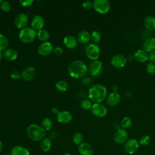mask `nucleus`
Wrapping results in <instances>:
<instances>
[{"label":"nucleus","instance_id":"nucleus-10","mask_svg":"<svg viewBox=\"0 0 155 155\" xmlns=\"http://www.w3.org/2000/svg\"><path fill=\"white\" fill-rule=\"evenodd\" d=\"M53 45L50 42H44L40 44L38 47V53L39 54L46 56L50 55L53 51Z\"/></svg>","mask_w":155,"mask_h":155},{"label":"nucleus","instance_id":"nucleus-40","mask_svg":"<svg viewBox=\"0 0 155 155\" xmlns=\"http://www.w3.org/2000/svg\"><path fill=\"white\" fill-rule=\"evenodd\" d=\"M21 5L24 7H28L31 6L33 3V0H21L19 1Z\"/></svg>","mask_w":155,"mask_h":155},{"label":"nucleus","instance_id":"nucleus-32","mask_svg":"<svg viewBox=\"0 0 155 155\" xmlns=\"http://www.w3.org/2000/svg\"><path fill=\"white\" fill-rule=\"evenodd\" d=\"M132 119L128 116H125L122 118L120 122V125L124 128H128L132 125Z\"/></svg>","mask_w":155,"mask_h":155},{"label":"nucleus","instance_id":"nucleus-36","mask_svg":"<svg viewBox=\"0 0 155 155\" xmlns=\"http://www.w3.org/2000/svg\"><path fill=\"white\" fill-rule=\"evenodd\" d=\"M81 107L85 110H88L90 109H91V107H92V104H91V102L90 100L87 99H85L84 100H82L81 101Z\"/></svg>","mask_w":155,"mask_h":155},{"label":"nucleus","instance_id":"nucleus-49","mask_svg":"<svg viewBox=\"0 0 155 155\" xmlns=\"http://www.w3.org/2000/svg\"><path fill=\"white\" fill-rule=\"evenodd\" d=\"M5 155H11V154L10 153V154H5Z\"/></svg>","mask_w":155,"mask_h":155},{"label":"nucleus","instance_id":"nucleus-31","mask_svg":"<svg viewBox=\"0 0 155 155\" xmlns=\"http://www.w3.org/2000/svg\"><path fill=\"white\" fill-rule=\"evenodd\" d=\"M72 140L74 144L79 145L82 143L83 135L80 132H76L73 135Z\"/></svg>","mask_w":155,"mask_h":155},{"label":"nucleus","instance_id":"nucleus-22","mask_svg":"<svg viewBox=\"0 0 155 155\" xmlns=\"http://www.w3.org/2000/svg\"><path fill=\"white\" fill-rule=\"evenodd\" d=\"M120 100V95L117 92L114 91L109 94L107 98V104L110 106L116 105Z\"/></svg>","mask_w":155,"mask_h":155},{"label":"nucleus","instance_id":"nucleus-15","mask_svg":"<svg viewBox=\"0 0 155 155\" xmlns=\"http://www.w3.org/2000/svg\"><path fill=\"white\" fill-rule=\"evenodd\" d=\"M36 74V71L34 67H27L22 70L21 73V76L24 80L26 81H30L35 77Z\"/></svg>","mask_w":155,"mask_h":155},{"label":"nucleus","instance_id":"nucleus-27","mask_svg":"<svg viewBox=\"0 0 155 155\" xmlns=\"http://www.w3.org/2000/svg\"><path fill=\"white\" fill-rule=\"evenodd\" d=\"M37 38L39 41H41L43 42H47V40L50 38V34H49L48 31L47 30H46L45 29H41V30L38 31Z\"/></svg>","mask_w":155,"mask_h":155},{"label":"nucleus","instance_id":"nucleus-42","mask_svg":"<svg viewBox=\"0 0 155 155\" xmlns=\"http://www.w3.org/2000/svg\"><path fill=\"white\" fill-rule=\"evenodd\" d=\"M148 59L150 62L155 64V50L148 53Z\"/></svg>","mask_w":155,"mask_h":155},{"label":"nucleus","instance_id":"nucleus-17","mask_svg":"<svg viewBox=\"0 0 155 155\" xmlns=\"http://www.w3.org/2000/svg\"><path fill=\"white\" fill-rule=\"evenodd\" d=\"M78 151L81 155H93V148L92 146L87 142H82L78 145Z\"/></svg>","mask_w":155,"mask_h":155},{"label":"nucleus","instance_id":"nucleus-8","mask_svg":"<svg viewBox=\"0 0 155 155\" xmlns=\"http://www.w3.org/2000/svg\"><path fill=\"white\" fill-rule=\"evenodd\" d=\"M103 68V64L101 61L96 60L90 63L88 67V71L93 76H97L99 75Z\"/></svg>","mask_w":155,"mask_h":155},{"label":"nucleus","instance_id":"nucleus-9","mask_svg":"<svg viewBox=\"0 0 155 155\" xmlns=\"http://www.w3.org/2000/svg\"><path fill=\"white\" fill-rule=\"evenodd\" d=\"M139 147V142L134 139H130L127 140L124 144V151L127 154H133L138 150Z\"/></svg>","mask_w":155,"mask_h":155},{"label":"nucleus","instance_id":"nucleus-39","mask_svg":"<svg viewBox=\"0 0 155 155\" xmlns=\"http://www.w3.org/2000/svg\"><path fill=\"white\" fill-rule=\"evenodd\" d=\"M10 77L13 79L17 80V79H20L22 76H21V73L20 72H19L18 71H16V70H13L10 73Z\"/></svg>","mask_w":155,"mask_h":155},{"label":"nucleus","instance_id":"nucleus-18","mask_svg":"<svg viewBox=\"0 0 155 155\" xmlns=\"http://www.w3.org/2000/svg\"><path fill=\"white\" fill-rule=\"evenodd\" d=\"M134 58L137 62L143 63L148 59V53L143 49H138L134 52Z\"/></svg>","mask_w":155,"mask_h":155},{"label":"nucleus","instance_id":"nucleus-35","mask_svg":"<svg viewBox=\"0 0 155 155\" xmlns=\"http://www.w3.org/2000/svg\"><path fill=\"white\" fill-rule=\"evenodd\" d=\"M151 142V138L148 135H144L140 137L139 143L142 146H147Z\"/></svg>","mask_w":155,"mask_h":155},{"label":"nucleus","instance_id":"nucleus-46","mask_svg":"<svg viewBox=\"0 0 155 155\" xmlns=\"http://www.w3.org/2000/svg\"><path fill=\"white\" fill-rule=\"evenodd\" d=\"M2 149H3V144L2 142L0 140V152L2 150Z\"/></svg>","mask_w":155,"mask_h":155},{"label":"nucleus","instance_id":"nucleus-34","mask_svg":"<svg viewBox=\"0 0 155 155\" xmlns=\"http://www.w3.org/2000/svg\"><path fill=\"white\" fill-rule=\"evenodd\" d=\"M0 8L4 12H8L11 9V4L7 1H2L0 3Z\"/></svg>","mask_w":155,"mask_h":155},{"label":"nucleus","instance_id":"nucleus-44","mask_svg":"<svg viewBox=\"0 0 155 155\" xmlns=\"http://www.w3.org/2000/svg\"><path fill=\"white\" fill-rule=\"evenodd\" d=\"M57 136H58L57 133H56V132H52L50 134V137H49V138H50V139H56V138L57 137Z\"/></svg>","mask_w":155,"mask_h":155},{"label":"nucleus","instance_id":"nucleus-45","mask_svg":"<svg viewBox=\"0 0 155 155\" xmlns=\"http://www.w3.org/2000/svg\"><path fill=\"white\" fill-rule=\"evenodd\" d=\"M51 112H52L53 114H58L59 113V110H58L57 108H56V107H53V108H51Z\"/></svg>","mask_w":155,"mask_h":155},{"label":"nucleus","instance_id":"nucleus-25","mask_svg":"<svg viewBox=\"0 0 155 155\" xmlns=\"http://www.w3.org/2000/svg\"><path fill=\"white\" fill-rule=\"evenodd\" d=\"M143 24L145 27L148 30H155V16L150 15L147 16L143 21Z\"/></svg>","mask_w":155,"mask_h":155},{"label":"nucleus","instance_id":"nucleus-38","mask_svg":"<svg viewBox=\"0 0 155 155\" xmlns=\"http://www.w3.org/2000/svg\"><path fill=\"white\" fill-rule=\"evenodd\" d=\"M82 6L85 10H88L93 7V2H92L91 1H90V0L85 1L82 2Z\"/></svg>","mask_w":155,"mask_h":155},{"label":"nucleus","instance_id":"nucleus-23","mask_svg":"<svg viewBox=\"0 0 155 155\" xmlns=\"http://www.w3.org/2000/svg\"><path fill=\"white\" fill-rule=\"evenodd\" d=\"M18 54L17 51L14 48H7L3 53L4 58L8 61H13L18 58Z\"/></svg>","mask_w":155,"mask_h":155},{"label":"nucleus","instance_id":"nucleus-21","mask_svg":"<svg viewBox=\"0 0 155 155\" xmlns=\"http://www.w3.org/2000/svg\"><path fill=\"white\" fill-rule=\"evenodd\" d=\"M64 44L68 48L73 49L78 45V40L73 35H67L64 38Z\"/></svg>","mask_w":155,"mask_h":155},{"label":"nucleus","instance_id":"nucleus-13","mask_svg":"<svg viewBox=\"0 0 155 155\" xmlns=\"http://www.w3.org/2000/svg\"><path fill=\"white\" fill-rule=\"evenodd\" d=\"M126 63V58L121 54H116L111 59V65L116 68H122L125 65Z\"/></svg>","mask_w":155,"mask_h":155},{"label":"nucleus","instance_id":"nucleus-26","mask_svg":"<svg viewBox=\"0 0 155 155\" xmlns=\"http://www.w3.org/2000/svg\"><path fill=\"white\" fill-rule=\"evenodd\" d=\"M41 149L44 151V152H47L48 151L51 147V139L49 137H45L43 138L39 144Z\"/></svg>","mask_w":155,"mask_h":155},{"label":"nucleus","instance_id":"nucleus-43","mask_svg":"<svg viewBox=\"0 0 155 155\" xmlns=\"http://www.w3.org/2000/svg\"><path fill=\"white\" fill-rule=\"evenodd\" d=\"M81 82L83 85H88L89 84H91V79L88 78V77H86V78H82V81H81Z\"/></svg>","mask_w":155,"mask_h":155},{"label":"nucleus","instance_id":"nucleus-1","mask_svg":"<svg viewBox=\"0 0 155 155\" xmlns=\"http://www.w3.org/2000/svg\"><path fill=\"white\" fill-rule=\"evenodd\" d=\"M107 96V88L102 84H96L88 90V98L94 103H101L106 99Z\"/></svg>","mask_w":155,"mask_h":155},{"label":"nucleus","instance_id":"nucleus-12","mask_svg":"<svg viewBox=\"0 0 155 155\" xmlns=\"http://www.w3.org/2000/svg\"><path fill=\"white\" fill-rule=\"evenodd\" d=\"M28 22V17L27 14L21 13L17 15L15 18L14 22L15 26L20 29H22L26 27Z\"/></svg>","mask_w":155,"mask_h":155},{"label":"nucleus","instance_id":"nucleus-28","mask_svg":"<svg viewBox=\"0 0 155 155\" xmlns=\"http://www.w3.org/2000/svg\"><path fill=\"white\" fill-rule=\"evenodd\" d=\"M55 87L58 91L60 92H64L68 90L69 85L66 81L60 80L56 82Z\"/></svg>","mask_w":155,"mask_h":155},{"label":"nucleus","instance_id":"nucleus-29","mask_svg":"<svg viewBox=\"0 0 155 155\" xmlns=\"http://www.w3.org/2000/svg\"><path fill=\"white\" fill-rule=\"evenodd\" d=\"M9 41L8 38L4 35L0 33V51H5L8 48Z\"/></svg>","mask_w":155,"mask_h":155},{"label":"nucleus","instance_id":"nucleus-7","mask_svg":"<svg viewBox=\"0 0 155 155\" xmlns=\"http://www.w3.org/2000/svg\"><path fill=\"white\" fill-rule=\"evenodd\" d=\"M90 110L94 116L99 117H104L107 113V107L102 103H94Z\"/></svg>","mask_w":155,"mask_h":155},{"label":"nucleus","instance_id":"nucleus-20","mask_svg":"<svg viewBox=\"0 0 155 155\" xmlns=\"http://www.w3.org/2000/svg\"><path fill=\"white\" fill-rule=\"evenodd\" d=\"M76 39L81 44H87L91 39V33L87 30H82L77 34Z\"/></svg>","mask_w":155,"mask_h":155},{"label":"nucleus","instance_id":"nucleus-14","mask_svg":"<svg viewBox=\"0 0 155 155\" xmlns=\"http://www.w3.org/2000/svg\"><path fill=\"white\" fill-rule=\"evenodd\" d=\"M45 24V19L41 15H35L33 17L31 21V27L36 31L43 29Z\"/></svg>","mask_w":155,"mask_h":155},{"label":"nucleus","instance_id":"nucleus-3","mask_svg":"<svg viewBox=\"0 0 155 155\" xmlns=\"http://www.w3.org/2000/svg\"><path fill=\"white\" fill-rule=\"evenodd\" d=\"M27 134L28 137L33 141H41L45 137V131L41 126L33 124L27 127Z\"/></svg>","mask_w":155,"mask_h":155},{"label":"nucleus","instance_id":"nucleus-41","mask_svg":"<svg viewBox=\"0 0 155 155\" xmlns=\"http://www.w3.org/2000/svg\"><path fill=\"white\" fill-rule=\"evenodd\" d=\"M53 52H54V53L56 55H57V56H60V55H61V54L63 53L64 51H63V49H62L61 47L57 46V47H56L54 48V49H53Z\"/></svg>","mask_w":155,"mask_h":155},{"label":"nucleus","instance_id":"nucleus-24","mask_svg":"<svg viewBox=\"0 0 155 155\" xmlns=\"http://www.w3.org/2000/svg\"><path fill=\"white\" fill-rule=\"evenodd\" d=\"M11 155H30L29 151L24 147L16 145L13 147L10 151Z\"/></svg>","mask_w":155,"mask_h":155},{"label":"nucleus","instance_id":"nucleus-11","mask_svg":"<svg viewBox=\"0 0 155 155\" xmlns=\"http://www.w3.org/2000/svg\"><path fill=\"white\" fill-rule=\"evenodd\" d=\"M128 133L125 129L119 128L114 134V140L116 143L122 144L125 143L128 140Z\"/></svg>","mask_w":155,"mask_h":155},{"label":"nucleus","instance_id":"nucleus-2","mask_svg":"<svg viewBox=\"0 0 155 155\" xmlns=\"http://www.w3.org/2000/svg\"><path fill=\"white\" fill-rule=\"evenodd\" d=\"M88 71L87 65L81 60H75L71 62L68 67V72L69 75L76 79L83 78Z\"/></svg>","mask_w":155,"mask_h":155},{"label":"nucleus","instance_id":"nucleus-37","mask_svg":"<svg viewBox=\"0 0 155 155\" xmlns=\"http://www.w3.org/2000/svg\"><path fill=\"white\" fill-rule=\"evenodd\" d=\"M147 71L151 75L155 74V64L150 62L147 64L146 67Z\"/></svg>","mask_w":155,"mask_h":155},{"label":"nucleus","instance_id":"nucleus-16","mask_svg":"<svg viewBox=\"0 0 155 155\" xmlns=\"http://www.w3.org/2000/svg\"><path fill=\"white\" fill-rule=\"evenodd\" d=\"M56 119L61 124H68L71 121L73 116L68 111H61L57 114Z\"/></svg>","mask_w":155,"mask_h":155},{"label":"nucleus","instance_id":"nucleus-33","mask_svg":"<svg viewBox=\"0 0 155 155\" xmlns=\"http://www.w3.org/2000/svg\"><path fill=\"white\" fill-rule=\"evenodd\" d=\"M91 39L96 44L99 42L101 40V34L98 31H93L91 33Z\"/></svg>","mask_w":155,"mask_h":155},{"label":"nucleus","instance_id":"nucleus-47","mask_svg":"<svg viewBox=\"0 0 155 155\" xmlns=\"http://www.w3.org/2000/svg\"><path fill=\"white\" fill-rule=\"evenodd\" d=\"M2 56H3V53H2V51H0V61L2 59Z\"/></svg>","mask_w":155,"mask_h":155},{"label":"nucleus","instance_id":"nucleus-5","mask_svg":"<svg viewBox=\"0 0 155 155\" xmlns=\"http://www.w3.org/2000/svg\"><path fill=\"white\" fill-rule=\"evenodd\" d=\"M100 48L96 44H90L85 48V54L91 60H97L100 56Z\"/></svg>","mask_w":155,"mask_h":155},{"label":"nucleus","instance_id":"nucleus-19","mask_svg":"<svg viewBox=\"0 0 155 155\" xmlns=\"http://www.w3.org/2000/svg\"><path fill=\"white\" fill-rule=\"evenodd\" d=\"M143 50L147 52H151L155 50V38L149 37L144 41L143 43Z\"/></svg>","mask_w":155,"mask_h":155},{"label":"nucleus","instance_id":"nucleus-6","mask_svg":"<svg viewBox=\"0 0 155 155\" xmlns=\"http://www.w3.org/2000/svg\"><path fill=\"white\" fill-rule=\"evenodd\" d=\"M93 2V7L99 13L105 14L110 8V4L108 0H94Z\"/></svg>","mask_w":155,"mask_h":155},{"label":"nucleus","instance_id":"nucleus-4","mask_svg":"<svg viewBox=\"0 0 155 155\" xmlns=\"http://www.w3.org/2000/svg\"><path fill=\"white\" fill-rule=\"evenodd\" d=\"M37 36V32L32 27H25L21 29L19 33V39L25 44L33 42Z\"/></svg>","mask_w":155,"mask_h":155},{"label":"nucleus","instance_id":"nucleus-30","mask_svg":"<svg viewBox=\"0 0 155 155\" xmlns=\"http://www.w3.org/2000/svg\"><path fill=\"white\" fill-rule=\"evenodd\" d=\"M53 126V122L52 120L48 118L45 117L43 119V120L41 122V127L43 128V129L46 131H49Z\"/></svg>","mask_w":155,"mask_h":155},{"label":"nucleus","instance_id":"nucleus-48","mask_svg":"<svg viewBox=\"0 0 155 155\" xmlns=\"http://www.w3.org/2000/svg\"><path fill=\"white\" fill-rule=\"evenodd\" d=\"M63 155H71V154H69V153H65V154H64Z\"/></svg>","mask_w":155,"mask_h":155}]
</instances>
